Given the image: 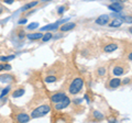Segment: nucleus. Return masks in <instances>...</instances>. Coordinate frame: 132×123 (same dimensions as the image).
Returning a JSON list of instances; mask_svg holds the SVG:
<instances>
[{
    "label": "nucleus",
    "mask_w": 132,
    "mask_h": 123,
    "mask_svg": "<svg viewBox=\"0 0 132 123\" xmlns=\"http://www.w3.org/2000/svg\"><path fill=\"white\" fill-rule=\"evenodd\" d=\"M82 87H84V79H82L81 77H76V78L73 79L71 85H69L68 91L71 95L75 96L82 89Z\"/></svg>",
    "instance_id": "1"
},
{
    "label": "nucleus",
    "mask_w": 132,
    "mask_h": 123,
    "mask_svg": "<svg viewBox=\"0 0 132 123\" xmlns=\"http://www.w3.org/2000/svg\"><path fill=\"white\" fill-rule=\"evenodd\" d=\"M50 111H51V107L48 104H42L31 112V119H38L41 117H44L47 113H50Z\"/></svg>",
    "instance_id": "2"
},
{
    "label": "nucleus",
    "mask_w": 132,
    "mask_h": 123,
    "mask_svg": "<svg viewBox=\"0 0 132 123\" xmlns=\"http://www.w3.org/2000/svg\"><path fill=\"white\" fill-rule=\"evenodd\" d=\"M69 104H71V99H69V98L66 96L62 101L55 103V109H56V110H63V109H65V108H67Z\"/></svg>",
    "instance_id": "3"
},
{
    "label": "nucleus",
    "mask_w": 132,
    "mask_h": 123,
    "mask_svg": "<svg viewBox=\"0 0 132 123\" xmlns=\"http://www.w3.org/2000/svg\"><path fill=\"white\" fill-rule=\"evenodd\" d=\"M68 19H64V20H60L59 22H55L54 24H50V25L47 27H43L42 29H41V31H52V30H56V29H59V27L61 25V24H63L65 22H67Z\"/></svg>",
    "instance_id": "4"
},
{
    "label": "nucleus",
    "mask_w": 132,
    "mask_h": 123,
    "mask_svg": "<svg viewBox=\"0 0 132 123\" xmlns=\"http://www.w3.org/2000/svg\"><path fill=\"white\" fill-rule=\"evenodd\" d=\"M66 97V93L65 92H55V93H53V95L51 96V101L53 102V103H57V102H60L64 99V98Z\"/></svg>",
    "instance_id": "5"
},
{
    "label": "nucleus",
    "mask_w": 132,
    "mask_h": 123,
    "mask_svg": "<svg viewBox=\"0 0 132 123\" xmlns=\"http://www.w3.org/2000/svg\"><path fill=\"white\" fill-rule=\"evenodd\" d=\"M109 20H110V17L108 14L99 15L96 19V24H98V25H106V24L109 23Z\"/></svg>",
    "instance_id": "6"
},
{
    "label": "nucleus",
    "mask_w": 132,
    "mask_h": 123,
    "mask_svg": "<svg viewBox=\"0 0 132 123\" xmlns=\"http://www.w3.org/2000/svg\"><path fill=\"white\" fill-rule=\"evenodd\" d=\"M126 67L123 66V65H116V66L113 67V69H112V73H113V75L114 76H117V77H119V76H121V75H123V74L126 73Z\"/></svg>",
    "instance_id": "7"
},
{
    "label": "nucleus",
    "mask_w": 132,
    "mask_h": 123,
    "mask_svg": "<svg viewBox=\"0 0 132 123\" xmlns=\"http://www.w3.org/2000/svg\"><path fill=\"white\" fill-rule=\"evenodd\" d=\"M15 120L18 122H21V123H28L29 121L31 120V116H29L28 113H24V112H21L16 116Z\"/></svg>",
    "instance_id": "8"
},
{
    "label": "nucleus",
    "mask_w": 132,
    "mask_h": 123,
    "mask_svg": "<svg viewBox=\"0 0 132 123\" xmlns=\"http://www.w3.org/2000/svg\"><path fill=\"white\" fill-rule=\"evenodd\" d=\"M121 84H122L121 79H120V78H117V77H116V78H111V79L109 80V83H108V87H109V88H111V89H116V88L120 87Z\"/></svg>",
    "instance_id": "9"
},
{
    "label": "nucleus",
    "mask_w": 132,
    "mask_h": 123,
    "mask_svg": "<svg viewBox=\"0 0 132 123\" xmlns=\"http://www.w3.org/2000/svg\"><path fill=\"white\" fill-rule=\"evenodd\" d=\"M75 27H76V23H74V22H65V23H63V25H61L60 31L61 32H68V31L73 30V29H75Z\"/></svg>",
    "instance_id": "10"
},
{
    "label": "nucleus",
    "mask_w": 132,
    "mask_h": 123,
    "mask_svg": "<svg viewBox=\"0 0 132 123\" xmlns=\"http://www.w3.org/2000/svg\"><path fill=\"white\" fill-rule=\"evenodd\" d=\"M108 8L111 10V11H113V12H117V13H119V12H121L122 9H123V7L122 5L120 3V1L119 2H112L111 5L108 6Z\"/></svg>",
    "instance_id": "11"
},
{
    "label": "nucleus",
    "mask_w": 132,
    "mask_h": 123,
    "mask_svg": "<svg viewBox=\"0 0 132 123\" xmlns=\"http://www.w3.org/2000/svg\"><path fill=\"white\" fill-rule=\"evenodd\" d=\"M118 47H119V45L117 43H109L104 47V52L105 53H113L114 51L118 50Z\"/></svg>",
    "instance_id": "12"
},
{
    "label": "nucleus",
    "mask_w": 132,
    "mask_h": 123,
    "mask_svg": "<svg viewBox=\"0 0 132 123\" xmlns=\"http://www.w3.org/2000/svg\"><path fill=\"white\" fill-rule=\"evenodd\" d=\"M43 36V33L41 32H34V33H29L27 34V38L31 41H38V40H41Z\"/></svg>",
    "instance_id": "13"
},
{
    "label": "nucleus",
    "mask_w": 132,
    "mask_h": 123,
    "mask_svg": "<svg viewBox=\"0 0 132 123\" xmlns=\"http://www.w3.org/2000/svg\"><path fill=\"white\" fill-rule=\"evenodd\" d=\"M122 23H123V20L122 19H114L111 22L108 23V25L110 28H120L122 25Z\"/></svg>",
    "instance_id": "14"
},
{
    "label": "nucleus",
    "mask_w": 132,
    "mask_h": 123,
    "mask_svg": "<svg viewBox=\"0 0 132 123\" xmlns=\"http://www.w3.org/2000/svg\"><path fill=\"white\" fill-rule=\"evenodd\" d=\"M39 3V1H32V2H29L27 5H24L22 8H21V11L24 12V11H28V10H31L33 7H35L36 5Z\"/></svg>",
    "instance_id": "15"
},
{
    "label": "nucleus",
    "mask_w": 132,
    "mask_h": 123,
    "mask_svg": "<svg viewBox=\"0 0 132 123\" xmlns=\"http://www.w3.org/2000/svg\"><path fill=\"white\" fill-rule=\"evenodd\" d=\"M24 95V89L20 88V89H16L13 91V93H12V97L13 98H19V97H22Z\"/></svg>",
    "instance_id": "16"
},
{
    "label": "nucleus",
    "mask_w": 132,
    "mask_h": 123,
    "mask_svg": "<svg viewBox=\"0 0 132 123\" xmlns=\"http://www.w3.org/2000/svg\"><path fill=\"white\" fill-rule=\"evenodd\" d=\"M45 83H47V84H52V83H55V81L57 80V77L55 75H48L45 77Z\"/></svg>",
    "instance_id": "17"
},
{
    "label": "nucleus",
    "mask_w": 132,
    "mask_h": 123,
    "mask_svg": "<svg viewBox=\"0 0 132 123\" xmlns=\"http://www.w3.org/2000/svg\"><path fill=\"white\" fill-rule=\"evenodd\" d=\"M93 116H94V118L96 119V120H98V121L104 120V119H105V116H104V114H102L101 112H99V111H94V112H93Z\"/></svg>",
    "instance_id": "18"
},
{
    "label": "nucleus",
    "mask_w": 132,
    "mask_h": 123,
    "mask_svg": "<svg viewBox=\"0 0 132 123\" xmlns=\"http://www.w3.org/2000/svg\"><path fill=\"white\" fill-rule=\"evenodd\" d=\"M53 38V34L51 33V32H47V33H45V34H43V36H42V42L43 43H45V42H47V41H50Z\"/></svg>",
    "instance_id": "19"
},
{
    "label": "nucleus",
    "mask_w": 132,
    "mask_h": 123,
    "mask_svg": "<svg viewBox=\"0 0 132 123\" xmlns=\"http://www.w3.org/2000/svg\"><path fill=\"white\" fill-rule=\"evenodd\" d=\"M12 78H13V77L10 76V75H1V76H0V81H2V83L12 81Z\"/></svg>",
    "instance_id": "20"
},
{
    "label": "nucleus",
    "mask_w": 132,
    "mask_h": 123,
    "mask_svg": "<svg viewBox=\"0 0 132 123\" xmlns=\"http://www.w3.org/2000/svg\"><path fill=\"white\" fill-rule=\"evenodd\" d=\"M14 55H9V56H1L0 57V60L3 61V63H6V61H9L11 59H14Z\"/></svg>",
    "instance_id": "21"
},
{
    "label": "nucleus",
    "mask_w": 132,
    "mask_h": 123,
    "mask_svg": "<svg viewBox=\"0 0 132 123\" xmlns=\"http://www.w3.org/2000/svg\"><path fill=\"white\" fill-rule=\"evenodd\" d=\"M9 91H10V87L8 86V87H6V88L1 91V95H0V99H3V98H5V97L8 95V93H9Z\"/></svg>",
    "instance_id": "22"
},
{
    "label": "nucleus",
    "mask_w": 132,
    "mask_h": 123,
    "mask_svg": "<svg viewBox=\"0 0 132 123\" xmlns=\"http://www.w3.org/2000/svg\"><path fill=\"white\" fill-rule=\"evenodd\" d=\"M105 74H106V67L105 66L98 68V71H97V75L98 76H104Z\"/></svg>",
    "instance_id": "23"
},
{
    "label": "nucleus",
    "mask_w": 132,
    "mask_h": 123,
    "mask_svg": "<svg viewBox=\"0 0 132 123\" xmlns=\"http://www.w3.org/2000/svg\"><path fill=\"white\" fill-rule=\"evenodd\" d=\"M38 27H39V23L33 22V23H31V24H29L27 28H28V30H34V29H36Z\"/></svg>",
    "instance_id": "24"
},
{
    "label": "nucleus",
    "mask_w": 132,
    "mask_h": 123,
    "mask_svg": "<svg viewBox=\"0 0 132 123\" xmlns=\"http://www.w3.org/2000/svg\"><path fill=\"white\" fill-rule=\"evenodd\" d=\"M122 20L126 21L127 23H132V17L130 15H126V17H122Z\"/></svg>",
    "instance_id": "25"
},
{
    "label": "nucleus",
    "mask_w": 132,
    "mask_h": 123,
    "mask_svg": "<svg viewBox=\"0 0 132 123\" xmlns=\"http://www.w3.org/2000/svg\"><path fill=\"white\" fill-rule=\"evenodd\" d=\"M65 10H67V8H66L65 6H62V7H60V9L57 10V13H59V14H63Z\"/></svg>",
    "instance_id": "26"
},
{
    "label": "nucleus",
    "mask_w": 132,
    "mask_h": 123,
    "mask_svg": "<svg viewBox=\"0 0 132 123\" xmlns=\"http://www.w3.org/2000/svg\"><path fill=\"white\" fill-rule=\"evenodd\" d=\"M2 1L5 2V3H7V5H12V3H13L15 0H2Z\"/></svg>",
    "instance_id": "27"
},
{
    "label": "nucleus",
    "mask_w": 132,
    "mask_h": 123,
    "mask_svg": "<svg viewBox=\"0 0 132 123\" xmlns=\"http://www.w3.org/2000/svg\"><path fill=\"white\" fill-rule=\"evenodd\" d=\"M11 69V65L10 64H5V71H10Z\"/></svg>",
    "instance_id": "28"
},
{
    "label": "nucleus",
    "mask_w": 132,
    "mask_h": 123,
    "mask_svg": "<svg viewBox=\"0 0 132 123\" xmlns=\"http://www.w3.org/2000/svg\"><path fill=\"white\" fill-rule=\"evenodd\" d=\"M24 23H27V19H21L19 21V24H24Z\"/></svg>",
    "instance_id": "29"
},
{
    "label": "nucleus",
    "mask_w": 132,
    "mask_h": 123,
    "mask_svg": "<svg viewBox=\"0 0 132 123\" xmlns=\"http://www.w3.org/2000/svg\"><path fill=\"white\" fill-rule=\"evenodd\" d=\"M5 71V64H0V72Z\"/></svg>",
    "instance_id": "30"
},
{
    "label": "nucleus",
    "mask_w": 132,
    "mask_h": 123,
    "mask_svg": "<svg viewBox=\"0 0 132 123\" xmlns=\"http://www.w3.org/2000/svg\"><path fill=\"white\" fill-rule=\"evenodd\" d=\"M19 38H20V39L24 38V32H23V31H21V32H20V34H19Z\"/></svg>",
    "instance_id": "31"
},
{
    "label": "nucleus",
    "mask_w": 132,
    "mask_h": 123,
    "mask_svg": "<svg viewBox=\"0 0 132 123\" xmlns=\"http://www.w3.org/2000/svg\"><path fill=\"white\" fill-rule=\"evenodd\" d=\"M128 59L132 61V52H130V53H129V55H128Z\"/></svg>",
    "instance_id": "32"
},
{
    "label": "nucleus",
    "mask_w": 132,
    "mask_h": 123,
    "mask_svg": "<svg viewBox=\"0 0 132 123\" xmlns=\"http://www.w3.org/2000/svg\"><path fill=\"white\" fill-rule=\"evenodd\" d=\"M129 83H130V79H129V78H127V79H125V80H123V84H125V85L129 84Z\"/></svg>",
    "instance_id": "33"
},
{
    "label": "nucleus",
    "mask_w": 132,
    "mask_h": 123,
    "mask_svg": "<svg viewBox=\"0 0 132 123\" xmlns=\"http://www.w3.org/2000/svg\"><path fill=\"white\" fill-rule=\"evenodd\" d=\"M110 1H111V2H119L120 0H110Z\"/></svg>",
    "instance_id": "34"
},
{
    "label": "nucleus",
    "mask_w": 132,
    "mask_h": 123,
    "mask_svg": "<svg viewBox=\"0 0 132 123\" xmlns=\"http://www.w3.org/2000/svg\"><path fill=\"white\" fill-rule=\"evenodd\" d=\"M42 2H47V1H52V0H41Z\"/></svg>",
    "instance_id": "35"
},
{
    "label": "nucleus",
    "mask_w": 132,
    "mask_h": 123,
    "mask_svg": "<svg viewBox=\"0 0 132 123\" xmlns=\"http://www.w3.org/2000/svg\"><path fill=\"white\" fill-rule=\"evenodd\" d=\"M2 11H3V9H2V8H1V7H0V14H1V13H2Z\"/></svg>",
    "instance_id": "36"
},
{
    "label": "nucleus",
    "mask_w": 132,
    "mask_h": 123,
    "mask_svg": "<svg viewBox=\"0 0 132 123\" xmlns=\"http://www.w3.org/2000/svg\"><path fill=\"white\" fill-rule=\"evenodd\" d=\"M129 32H130V33H131V34H132V27H131V28H130V29H129Z\"/></svg>",
    "instance_id": "37"
}]
</instances>
